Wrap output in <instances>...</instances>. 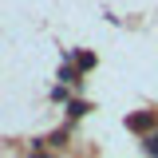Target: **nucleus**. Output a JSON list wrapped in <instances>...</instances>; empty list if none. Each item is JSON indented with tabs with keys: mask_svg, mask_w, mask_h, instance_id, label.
I'll return each mask as SVG.
<instances>
[{
	"mask_svg": "<svg viewBox=\"0 0 158 158\" xmlns=\"http://www.w3.org/2000/svg\"><path fill=\"white\" fill-rule=\"evenodd\" d=\"M146 150H150V154L158 158V131H154V135H150V138H146Z\"/></svg>",
	"mask_w": 158,
	"mask_h": 158,
	"instance_id": "nucleus-2",
	"label": "nucleus"
},
{
	"mask_svg": "<svg viewBox=\"0 0 158 158\" xmlns=\"http://www.w3.org/2000/svg\"><path fill=\"white\" fill-rule=\"evenodd\" d=\"M127 127H131V131H150V115H131Z\"/></svg>",
	"mask_w": 158,
	"mask_h": 158,
	"instance_id": "nucleus-1",
	"label": "nucleus"
},
{
	"mask_svg": "<svg viewBox=\"0 0 158 158\" xmlns=\"http://www.w3.org/2000/svg\"><path fill=\"white\" fill-rule=\"evenodd\" d=\"M40 158H48V154H40Z\"/></svg>",
	"mask_w": 158,
	"mask_h": 158,
	"instance_id": "nucleus-3",
	"label": "nucleus"
}]
</instances>
